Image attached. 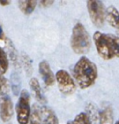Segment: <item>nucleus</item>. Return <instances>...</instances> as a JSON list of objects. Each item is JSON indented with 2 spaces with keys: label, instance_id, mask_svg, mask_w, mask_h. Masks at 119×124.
Listing matches in <instances>:
<instances>
[{
  "label": "nucleus",
  "instance_id": "f3484780",
  "mask_svg": "<svg viewBox=\"0 0 119 124\" xmlns=\"http://www.w3.org/2000/svg\"><path fill=\"white\" fill-rule=\"evenodd\" d=\"M7 46H8V50H9V55H10V58L11 60L13 61V63L16 66V63H17V52L12 43V41L10 39L7 40Z\"/></svg>",
  "mask_w": 119,
  "mask_h": 124
},
{
  "label": "nucleus",
  "instance_id": "f257e3e1",
  "mask_svg": "<svg viewBox=\"0 0 119 124\" xmlns=\"http://www.w3.org/2000/svg\"><path fill=\"white\" fill-rule=\"evenodd\" d=\"M98 77L97 66L87 57L82 56L74 67V78L76 84L85 89L94 84Z\"/></svg>",
  "mask_w": 119,
  "mask_h": 124
},
{
  "label": "nucleus",
  "instance_id": "7ed1b4c3",
  "mask_svg": "<svg viewBox=\"0 0 119 124\" xmlns=\"http://www.w3.org/2000/svg\"><path fill=\"white\" fill-rule=\"evenodd\" d=\"M71 47L76 54H84L91 47V39L82 23L77 22L73 28Z\"/></svg>",
  "mask_w": 119,
  "mask_h": 124
},
{
  "label": "nucleus",
  "instance_id": "0eeeda50",
  "mask_svg": "<svg viewBox=\"0 0 119 124\" xmlns=\"http://www.w3.org/2000/svg\"><path fill=\"white\" fill-rule=\"evenodd\" d=\"M14 114V107L11 98L8 95L1 96L0 98V118L4 122L11 120Z\"/></svg>",
  "mask_w": 119,
  "mask_h": 124
},
{
  "label": "nucleus",
  "instance_id": "412c9836",
  "mask_svg": "<svg viewBox=\"0 0 119 124\" xmlns=\"http://www.w3.org/2000/svg\"><path fill=\"white\" fill-rule=\"evenodd\" d=\"M52 4H53V1H52V0H43V1L40 2V6H42V7H44V8L48 7V6L52 5Z\"/></svg>",
  "mask_w": 119,
  "mask_h": 124
},
{
  "label": "nucleus",
  "instance_id": "a211bd4d",
  "mask_svg": "<svg viewBox=\"0 0 119 124\" xmlns=\"http://www.w3.org/2000/svg\"><path fill=\"white\" fill-rule=\"evenodd\" d=\"M8 90H9L8 80L3 77V75L0 74V95H2V96L7 95Z\"/></svg>",
  "mask_w": 119,
  "mask_h": 124
},
{
  "label": "nucleus",
  "instance_id": "9d476101",
  "mask_svg": "<svg viewBox=\"0 0 119 124\" xmlns=\"http://www.w3.org/2000/svg\"><path fill=\"white\" fill-rule=\"evenodd\" d=\"M41 116H42V124H58V118L55 112L49 108L42 107Z\"/></svg>",
  "mask_w": 119,
  "mask_h": 124
},
{
  "label": "nucleus",
  "instance_id": "f03ea898",
  "mask_svg": "<svg viewBox=\"0 0 119 124\" xmlns=\"http://www.w3.org/2000/svg\"><path fill=\"white\" fill-rule=\"evenodd\" d=\"M93 40L96 49L103 59L109 60L119 57V39L116 36L97 31L93 35Z\"/></svg>",
  "mask_w": 119,
  "mask_h": 124
},
{
  "label": "nucleus",
  "instance_id": "4468645a",
  "mask_svg": "<svg viewBox=\"0 0 119 124\" xmlns=\"http://www.w3.org/2000/svg\"><path fill=\"white\" fill-rule=\"evenodd\" d=\"M29 124H42L41 108L38 105H33V109L31 110Z\"/></svg>",
  "mask_w": 119,
  "mask_h": 124
},
{
  "label": "nucleus",
  "instance_id": "dca6fc26",
  "mask_svg": "<svg viewBox=\"0 0 119 124\" xmlns=\"http://www.w3.org/2000/svg\"><path fill=\"white\" fill-rule=\"evenodd\" d=\"M73 123L74 124H91V119L86 112H80L74 117Z\"/></svg>",
  "mask_w": 119,
  "mask_h": 124
},
{
  "label": "nucleus",
  "instance_id": "aec40b11",
  "mask_svg": "<svg viewBox=\"0 0 119 124\" xmlns=\"http://www.w3.org/2000/svg\"><path fill=\"white\" fill-rule=\"evenodd\" d=\"M86 109L87 111H91L90 113H87L90 117V119H92L93 121H96L97 118H99V112L97 111L96 109V107H94L92 104H89L87 107H86Z\"/></svg>",
  "mask_w": 119,
  "mask_h": 124
},
{
  "label": "nucleus",
  "instance_id": "9b49d317",
  "mask_svg": "<svg viewBox=\"0 0 119 124\" xmlns=\"http://www.w3.org/2000/svg\"><path fill=\"white\" fill-rule=\"evenodd\" d=\"M100 124H114L113 121V110L110 106L105 107L103 110L99 112Z\"/></svg>",
  "mask_w": 119,
  "mask_h": 124
},
{
  "label": "nucleus",
  "instance_id": "b1692460",
  "mask_svg": "<svg viewBox=\"0 0 119 124\" xmlns=\"http://www.w3.org/2000/svg\"><path fill=\"white\" fill-rule=\"evenodd\" d=\"M117 38L119 39V29H117Z\"/></svg>",
  "mask_w": 119,
  "mask_h": 124
},
{
  "label": "nucleus",
  "instance_id": "ddd939ff",
  "mask_svg": "<svg viewBox=\"0 0 119 124\" xmlns=\"http://www.w3.org/2000/svg\"><path fill=\"white\" fill-rule=\"evenodd\" d=\"M37 1L36 0H21L18 1V7L20 11L25 15H30L36 8Z\"/></svg>",
  "mask_w": 119,
  "mask_h": 124
},
{
  "label": "nucleus",
  "instance_id": "20e7f679",
  "mask_svg": "<svg viewBox=\"0 0 119 124\" xmlns=\"http://www.w3.org/2000/svg\"><path fill=\"white\" fill-rule=\"evenodd\" d=\"M16 120L19 124H28L31 114L30 97L27 90H22L19 93L18 101L15 106Z\"/></svg>",
  "mask_w": 119,
  "mask_h": 124
},
{
  "label": "nucleus",
  "instance_id": "423d86ee",
  "mask_svg": "<svg viewBox=\"0 0 119 124\" xmlns=\"http://www.w3.org/2000/svg\"><path fill=\"white\" fill-rule=\"evenodd\" d=\"M58 88L64 95H71L75 90V82L71 75L65 70H59L55 75Z\"/></svg>",
  "mask_w": 119,
  "mask_h": 124
},
{
  "label": "nucleus",
  "instance_id": "6e6552de",
  "mask_svg": "<svg viewBox=\"0 0 119 124\" xmlns=\"http://www.w3.org/2000/svg\"><path fill=\"white\" fill-rule=\"evenodd\" d=\"M39 73L43 78L44 83L46 86H52L54 84L55 76H54L53 72L51 71L49 64L45 60H43L39 63Z\"/></svg>",
  "mask_w": 119,
  "mask_h": 124
},
{
  "label": "nucleus",
  "instance_id": "2eb2a0df",
  "mask_svg": "<svg viewBox=\"0 0 119 124\" xmlns=\"http://www.w3.org/2000/svg\"><path fill=\"white\" fill-rule=\"evenodd\" d=\"M9 68V59L6 51L0 46V74L4 75Z\"/></svg>",
  "mask_w": 119,
  "mask_h": 124
},
{
  "label": "nucleus",
  "instance_id": "6ab92c4d",
  "mask_svg": "<svg viewBox=\"0 0 119 124\" xmlns=\"http://www.w3.org/2000/svg\"><path fill=\"white\" fill-rule=\"evenodd\" d=\"M21 61L24 65V68H25V71H27V75H30L31 72H32V62L30 60V58L26 55V54H22L21 55Z\"/></svg>",
  "mask_w": 119,
  "mask_h": 124
},
{
  "label": "nucleus",
  "instance_id": "5701e85b",
  "mask_svg": "<svg viewBox=\"0 0 119 124\" xmlns=\"http://www.w3.org/2000/svg\"><path fill=\"white\" fill-rule=\"evenodd\" d=\"M10 1H0V5L1 6H7V5H10Z\"/></svg>",
  "mask_w": 119,
  "mask_h": 124
},
{
  "label": "nucleus",
  "instance_id": "4be33fe9",
  "mask_svg": "<svg viewBox=\"0 0 119 124\" xmlns=\"http://www.w3.org/2000/svg\"><path fill=\"white\" fill-rule=\"evenodd\" d=\"M5 39V35H4V32H3V28L0 24V40H4Z\"/></svg>",
  "mask_w": 119,
  "mask_h": 124
},
{
  "label": "nucleus",
  "instance_id": "39448f33",
  "mask_svg": "<svg viewBox=\"0 0 119 124\" xmlns=\"http://www.w3.org/2000/svg\"><path fill=\"white\" fill-rule=\"evenodd\" d=\"M86 5L92 23L97 27H102L104 23L106 14L104 3L99 0H88Z\"/></svg>",
  "mask_w": 119,
  "mask_h": 124
},
{
  "label": "nucleus",
  "instance_id": "a878e982",
  "mask_svg": "<svg viewBox=\"0 0 119 124\" xmlns=\"http://www.w3.org/2000/svg\"><path fill=\"white\" fill-rule=\"evenodd\" d=\"M114 124H119V120H118V121H116V122H115Z\"/></svg>",
  "mask_w": 119,
  "mask_h": 124
},
{
  "label": "nucleus",
  "instance_id": "f8f14e48",
  "mask_svg": "<svg viewBox=\"0 0 119 124\" xmlns=\"http://www.w3.org/2000/svg\"><path fill=\"white\" fill-rule=\"evenodd\" d=\"M29 85H30L32 92L34 93L35 98L41 103H45V98L44 97V95L42 93V89H41V85L39 83V80L36 78H32L29 80Z\"/></svg>",
  "mask_w": 119,
  "mask_h": 124
},
{
  "label": "nucleus",
  "instance_id": "393cba45",
  "mask_svg": "<svg viewBox=\"0 0 119 124\" xmlns=\"http://www.w3.org/2000/svg\"><path fill=\"white\" fill-rule=\"evenodd\" d=\"M67 124H74V123H73V122H72V121H69V122H68V123H67Z\"/></svg>",
  "mask_w": 119,
  "mask_h": 124
},
{
  "label": "nucleus",
  "instance_id": "1a4fd4ad",
  "mask_svg": "<svg viewBox=\"0 0 119 124\" xmlns=\"http://www.w3.org/2000/svg\"><path fill=\"white\" fill-rule=\"evenodd\" d=\"M105 19L110 26L119 29V12L114 6H109L106 8Z\"/></svg>",
  "mask_w": 119,
  "mask_h": 124
}]
</instances>
